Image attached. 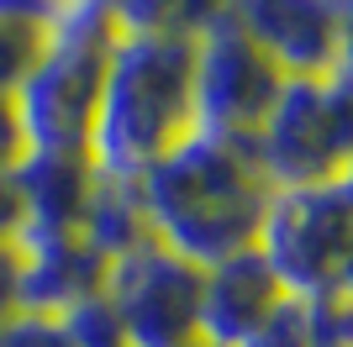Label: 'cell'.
<instances>
[{"instance_id": "1", "label": "cell", "mask_w": 353, "mask_h": 347, "mask_svg": "<svg viewBox=\"0 0 353 347\" xmlns=\"http://www.w3.org/2000/svg\"><path fill=\"white\" fill-rule=\"evenodd\" d=\"M137 195L153 242L195 269H211L253 247L274 189L253 158V143L190 132L137 174Z\"/></svg>"}, {"instance_id": "2", "label": "cell", "mask_w": 353, "mask_h": 347, "mask_svg": "<svg viewBox=\"0 0 353 347\" xmlns=\"http://www.w3.org/2000/svg\"><path fill=\"white\" fill-rule=\"evenodd\" d=\"M195 37H111L101 116L90 137V158L111 179H137L153 158L195 132Z\"/></svg>"}, {"instance_id": "3", "label": "cell", "mask_w": 353, "mask_h": 347, "mask_svg": "<svg viewBox=\"0 0 353 347\" xmlns=\"http://www.w3.org/2000/svg\"><path fill=\"white\" fill-rule=\"evenodd\" d=\"M105 58H111L105 16H74L48 37L37 69L11 90L27 153H90L105 90Z\"/></svg>"}, {"instance_id": "4", "label": "cell", "mask_w": 353, "mask_h": 347, "mask_svg": "<svg viewBox=\"0 0 353 347\" xmlns=\"http://www.w3.org/2000/svg\"><path fill=\"white\" fill-rule=\"evenodd\" d=\"M253 158L269 189L338 185L353 174V74L285 79L274 111L253 137Z\"/></svg>"}, {"instance_id": "5", "label": "cell", "mask_w": 353, "mask_h": 347, "mask_svg": "<svg viewBox=\"0 0 353 347\" xmlns=\"http://www.w3.org/2000/svg\"><path fill=\"white\" fill-rule=\"evenodd\" d=\"M253 253L269 263V274L295 300L343 289L353 258V179L274 189L259 221V237H253Z\"/></svg>"}, {"instance_id": "6", "label": "cell", "mask_w": 353, "mask_h": 347, "mask_svg": "<svg viewBox=\"0 0 353 347\" xmlns=\"http://www.w3.org/2000/svg\"><path fill=\"white\" fill-rule=\"evenodd\" d=\"M280 90H285V74L237 32V21L227 11L211 27L195 32V74H190L195 132L253 143L264 116L280 101Z\"/></svg>"}, {"instance_id": "7", "label": "cell", "mask_w": 353, "mask_h": 347, "mask_svg": "<svg viewBox=\"0 0 353 347\" xmlns=\"http://www.w3.org/2000/svg\"><path fill=\"white\" fill-rule=\"evenodd\" d=\"M201 274L179 253H169L163 242H137L132 253L105 263V305L117 311L127 347H174L185 337H195L201 321Z\"/></svg>"}, {"instance_id": "8", "label": "cell", "mask_w": 353, "mask_h": 347, "mask_svg": "<svg viewBox=\"0 0 353 347\" xmlns=\"http://www.w3.org/2000/svg\"><path fill=\"white\" fill-rule=\"evenodd\" d=\"M227 16L285 79L343 69L348 43L343 0H227Z\"/></svg>"}, {"instance_id": "9", "label": "cell", "mask_w": 353, "mask_h": 347, "mask_svg": "<svg viewBox=\"0 0 353 347\" xmlns=\"http://www.w3.org/2000/svg\"><path fill=\"white\" fill-rule=\"evenodd\" d=\"M285 300L280 279L269 274V263L259 253H232V258L211 263L201 274V321L195 337H206L211 347H248L269 311Z\"/></svg>"}, {"instance_id": "10", "label": "cell", "mask_w": 353, "mask_h": 347, "mask_svg": "<svg viewBox=\"0 0 353 347\" xmlns=\"http://www.w3.org/2000/svg\"><path fill=\"white\" fill-rule=\"evenodd\" d=\"M16 253H21V311L63 316L105 284V258L85 242V231H21Z\"/></svg>"}, {"instance_id": "11", "label": "cell", "mask_w": 353, "mask_h": 347, "mask_svg": "<svg viewBox=\"0 0 353 347\" xmlns=\"http://www.w3.org/2000/svg\"><path fill=\"white\" fill-rule=\"evenodd\" d=\"M11 174L27 205L21 231H85V211L101 185L90 153H21Z\"/></svg>"}, {"instance_id": "12", "label": "cell", "mask_w": 353, "mask_h": 347, "mask_svg": "<svg viewBox=\"0 0 353 347\" xmlns=\"http://www.w3.org/2000/svg\"><path fill=\"white\" fill-rule=\"evenodd\" d=\"M148 216H143V195H137V179H111L101 174L95 185V200L85 211V242L101 253L105 263L132 253L137 242H148Z\"/></svg>"}, {"instance_id": "13", "label": "cell", "mask_w": 353, "mask_h": 347, "mask_svg": "<svg viewBox=\"0 0 353 347\" xmlns=\"http://www.w3.org/2000/svg\"><path fill=\"white\" fill-rule=\"evenodd\" d=\"M111 37H169V32H201L211 27L227 0H101Z\"/></svg>"}, {"instance_id": "14", "label": "cell", "mask_w": 353, "mask_h": 347, "mask_svg": "<svg viewBox=\"0 0 353 347\" xmlns=\"http://www.w3.org/2000/svg\"><path fill=\"white\" fill-rule=\"evenodd\" d=\"M48 37H53V32L0 16V95H11V90L37 69V58L48 53Z\"/></svg>"}, {"instance_id": "15", "label": "cell", "mask_w": 353, "mask_h": 347, "mask_svg": "<svg viewBox=\"0 0 353 347\" xmlns=\"http://www.w3.org/2000/svg\"><path fill=\"white\" fill-rule=\"evenodd\" d=\"M306 347H353V289L306 300Z\"/></svg>"}, {"instance_id": "16", "label": "cell", "mask_w": 353, "mask_h": 347, "mask_svg": "<svg viewBox=\"0 0 353 347\" xmlns=\"http://www.w3.org/2000/svg\"><path fill=\"white\" fill-rule=\"evenodd\" d=\"M63 326H69L74 347H127V332H121L117 311L105 305V295H90L74 311H63Z\"/></svg>"}, {"instance_id": "17", "label": "cell", "mask_w": 353, "mask_h": 347, "mask_svg": "<svg viewBox=\"0 0 353 347\" xmlns=\"http://www.w3.org/2000/svg\"><path fill=\"white\" fill-rule=\"evenodd\" d=\"M0 347H74L63 316H37V311H16L0 321Z\"/></svg>"}, {"instance_id": "18", "label": "cell", "mask_w": 353, "mask_h": 347, "mask_svg": "<svg viewBox=\"0 0 353 347\" xmlns=\"http://www.w3.org/2000/svg\"><path fill=\"white\" fill-rule=\"evenodd\" d=\"M248 347H306V300L285 295V300L269 311V321L259 326V337H253Z\"/></svg>"}, {"instance_id": "19", "label": "cell", "mask_w": 353, "mask_h": 347, "mask_svg": "<svg viewBox=\"0 0 353 347\" xmlns=\"http://www.w3.org/2000/svg\"><path fill=\"white\" fill-rule=\"evenodd\" d=\"M27 227V205H21V189H16V174L0 169V242H16Z\"/></svg>"}, {"instance_id": "20", "label": "cell", "mask_w": 353, "mask_h": 347, "mask_svg": "<svg viewBox=\"0 0 353 347\" xmlns=\"http://www.w3.org/2000/svg\"><path fill=\"white\" fill-rule=\"evenodd\" d=\"M21 311V253L16 242H0V321Z\"/></svg>"}, {"instance_id": "21", "label": "cell", "mask_w": 353, "mask_h": 347, "mask_svg": "<svg viewBox=\"0 0 353 347\" xmlns=\"http://www.w3.org/2000/svg\"><path fill=\"white\" fill-rule=\"evenodd\" d=\"M27 147H21V127H16V105L11 95H0V169H11Z\"/></svg>"}, {"instance_id": "22", "label": "cell", "mask_w": 353, "mask_h": 347, "mask_svg": "<svg viewBox=\"0 0 353 347\" xmlns=\"http://www.w3.org/2000/svg\"><path fill=\"white\" fill-rule=\"evenodd\" d=\"M343 16H348V43H343V69L353 74V0H343Z\"/></svg>"}, {"instance_id": "23", "label": "cell", "mask_w": 353, "mask_h": 347, "mask_svg": "<svg viewBox=\"0 0 353 347\" xmlns=\"http://www.w3.org/2000/svg\"><path fill=\"white\" fill-rule=\"evenodd\" d=\"M174 347H211L206 337H185V342H174Z\"/></svg>"}, {"instance_id": "24", "label": "cell", "mask_w": 353, "mask_h": 347, "mask_svg": "<svg viewBox=\"0 0 353 347\" xmlns=\"http://www.w3.org/2000/svg\"><path fill=\"white\" fill-rule=\"evenodd\" d=\"M343 289H353V258H348V274H343Z\"/></svg>"}, {"instance_id": "25", "label": "cell", "mask_w": 353, "mask_h": 347, "mask_svg": "<svg viewBox=\"0 0 353 347\" xmlns=\"http://www.w3.org/2000/svg\"><path fill=\"white\" fill-rule=\"evenodd\" d=\"M348 179H353V174H348Z\"/></svg>"}]
</instances>
